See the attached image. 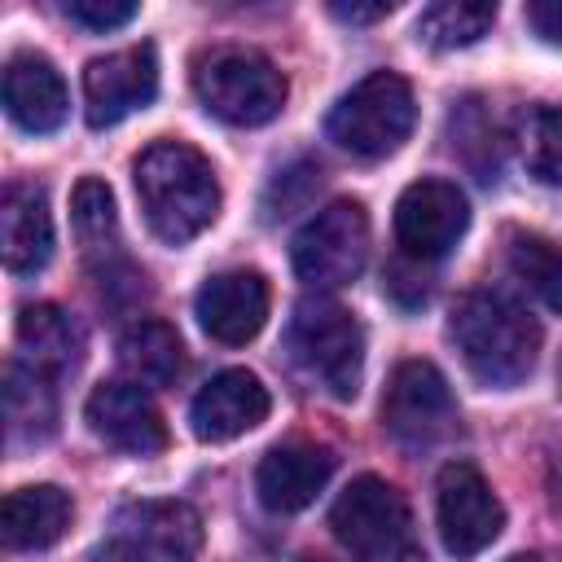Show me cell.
Segmentation results:
<instances>
[{
  "mask_svg": "<svg viewBox=\"0 0 562 562\" xmlns=\"http://www.w3.org/2000/svg\"><path fill=\"white\" fill-rule=\"evenodd\" d=\"M132 180L145 224L171 246L193 241L220 215V180L211 162L184 140H154L136 158Z\"/></svg>",
  "mask_w": 562,
  "mask_h": 562,
  "instance_id": "1",
  "label": "cell"
},
{
  "mask_svg": "<svg viewBox=\"0 0 562 562\" xmlns=\"http://www.w3.org/2000/svg\"><path fill=\"white\" fill-rule=\"evenodd\" d=\"M448 338L483 386H518L540 351V325L496 290L461 294L448 316Z\"/></svg>",
  "mask_w": 562,
  "mask_h": 562,
  "instance_id": "2",
  "label": "cell"
},
{
  "mask_svg": "<svg viewBox=\"0 0 562 562\" xmlns=\"http://www.w3.org/2000/svg\"><path fill=\"white\" fill-rule=\"evenodd\" d=\"M329 531L356 562H426L404 492L378 474L347 483L329 509Z\"/></svg>",
  "mask_w": 562,
  "mask_h": 562,
  "instance_id": "3",
  "label": "cell"
},
{
  "mask_svg": "<svg viewBox=\"0 0 562 562\" xmlns=\"http://www.w3.org/2000/svg\"><path fill=\"white\" fill-rule=\"evenodd\" d=\"M193 92L215 119L233 127H259L281 114L285 75L255 48L220 44L193 57Z\"/></svg>",
  "mask_w": 562,
  "mask_h": 562,
  "instance_id": "4",
  "label": "cell"
},
{
  "mask_svg": "<svg viewBox=\"0 0 562 562\" xmlns=\"http://www.w3.org/2000/svg\"><path fill=\"white\" fill-rule=\"evenodd\" d=\"M285 342H290L294 364L307 378H316L334 400H351L360 391L364 329L342 303H334L325 294L299 299L290 329H285Z\"/></svg>",
  "mask_w": 562,
  "mask_h": 562,
  "instance_id": "5",
  "label": "cell"
},
{
  "mask_svg": "<svg viewBox=\"0 0 562 562\" xmlns=\"http://www.w3.org/2000/svg\"><path fill=\"white\" fill-rule=\"evenodd\" d=\"M417 123V101L404 75L373 70L351 92L338 97V105L325 119V132L338 149L356 158H386L395 154Z\"/></svg>",
  "mask_w": 562,
  "mask_h": 562,
  "instance_id": "6",
  "label": "cell"
},
{
  "mask_svg": "<svg viewBox=\"0 0 562 562\" xmlns=\"http://www.w3.org/2000/svg\"><path fill=\"white\" fill-rule=\"evenodd\" d=\"M364 255H369V215L351 198L321 206L294 233V246H290L299 281H307L316 290H338L351 277H360Z\"/></svg>",
  "mask_w": 562,
  "mask_h": 562,
  "instance_id": "7",
  "label": "cell"
},
{
  "mask_svg": "<svg viewBox=\"0 0 562 562\" xmlns=\"http://www.w3.org/2000/svg\"><path fill=\"white\" fill-rule=\"evenodd\" d=\"M382 426L404 448H430L457 426L448 378L430 360H400L382 391Z\"/></svg>",
  "mask_w": 562,
  "mask_h": 562,
  "instance_id": "8",
  "label": "cell"
},
{
  "mask_svg": "<svg viewBox=\"0 0 562 562\" xmlns=\"http://www.w3.org/2000/svg\"><path fill=\"white\" fill-rule=\"evenodd\" d=\"M435 514H439L443 549L457 553V558L483 553L501 536V527H505V509H501L496 492L487 487V479L470 461H448L439 470Z\"/></svg>",
  "mask_w": 562,
  "mask_h": 562,
  "instance_id": "9",
  "label": "cell"
},
{
  "mask_svg": "<svg viewBox=\"0 0 562 562\" xmlns=\"http://www.w3.org/2000/svg\"><path fill=\"white\" fill-rule=\"evenodd\" d=\"M114 549L127 562H193L202 514L189 501H136L114 514Z\"/></svg>",
  "mask_w": 562,
  "mask_h": 562,
  "instance_id": "10",
  "label": "cell"
},
{
  "mask_svg": "<svg viewBox=\"0 0 562 562\" xmlns=\"http://www.w3.org/2000/svg\"><path fill=\"white\" fill-rule=\"evenodd\" d=\"M465 224L470 206L452 180H413L395 202V241L408 259H443Z\"/></svg>",
  "mask_w": 562,
  "mask_h": 562,
  "instance_id": "11",
  "label": "cell"
},
{
  "mask_svg": "<svg viewBox=\"0 0 562 562\" xmlns=\"http://www.w3.org/2000/svg\"><path fill=\"white\" fill-rule=\"evenodd\" d=\"M158 92V57L154 44H136L110 57L88 61L83 70V114L92 127H114L132 110H145Z\"/></svg>",
  "mask_w": 562,
  "mask_h": 562,
  "instance_id": "12",
  "label": "cell"
},
{
  "mask_svg": "<svg viewBox=\"0 0 562 562\" xmlns=\"http://www.w3.org/2000/svg\"><path fill=\"white\" fill-rule=\"evenodd\" d=\"M83 417L92 426L97 439H105L110 448L127 452V457H154L167 448V426L162 413L154 408V400L136 386V382H101L92 386Z\"/></svg>",
  "mask_w": 562,
  "mask_h": 562,
  "instance_id": "13",
  "label": "cell"
},
{
  "mask_svg": "<svg viewBox=\"0 0 562 562\" xmlns=\"http://www.w3.org/2000/svg\"><path fill=\"white\" fill-rule=\"evenodd\" d=\"M193 312H198V325L224 342V347H241L250 342L263 321H268V281L263 272L255 268H233V272H220L211 277L198 299H193Z\"/></svg>",
  "mask_w": 562,
  "mask_h": 562,
  "instance_id": "14",
  "label": "cell"
},
{
  "mask_svg": "<svg viewBox=\"0 0 562 562\" xmlns=\"http://www.w3.org/2000/svg\"><path fill=\"white\" fill-rule=\"evenodd\" d=\"M334 461L338 457L325 443H307V439L277 443L263 452V461L255 470V492L272 514H299L325 492Z\"/></svg>",
  "mask_w": 562,
  "mask_h": 562,
  "instance_id": "15",
  "label": "cell"
},
{
  "mask_svg": "<svg viewBox=\"0 0 562 562\" xmlns=\"http://www.w3.org/2000/svg\"><path fill=\"white\" fill-rule=\"evenodd\" d=\"M268 408H272L268 386L250 369H224L193 395L189 422L202 443H228V439L255 430L268 417Z\"/></svg>",
  "mask_w": 562,
  "mask_h": 562,
  "instance_id": "16",
  "label": "cell"
},
{
  "mask_svg": "<svg viewBox=\"0 0 562 562\" xmlns=\"http://www.w3.org/2000/svg\"><path fill=\"white\" fill-rule=\"evenodd\" d=\"M0 250H4V268L26 277L40 272L53 259V211H48V193L40 184L13 180L4 189L0 202Z\"/></svg>",
  "mask_w": 562,
  "mask_h": 562,
  "instance_id": "17",
  "label": "cell"
},
{
  "mask_svg": "<svg viewBox=\"0 0 562 562\" xmlns=\"http://www.w3.org/2000/svg\"><path fill=\"white\" fill-rule=\"evenodd\" d=\"M66 83L40 53H18L4 66V110L22 132H57L66 123Z\"/></svg>",
  "mask_w": 562,
  "mask_h": 562,
  "instance_id": "18",
  "label": "cell"
},
{
  "mask_svg": "<svg viewBox=\"0 0 562 562\" xmlns=\"http://www.w3.org/2000/svg\"><path fill=\"white\" fill-rule=\"evenodd\" d=\"M70 496L53 483H35V487H13L0 505V540L13 553H31V549H48L66 536L70 527Z\"/></svg>",
  "mask_w": 562,
  "mask_h": 562,
  "instance_id": "19",
  "label": "cell"
},
{
  "mask_svg": "<svg viewBox=\"0 0 562 562\" xmlns=\"http://www.w3.org/2000/svg\"><path fill=\"white\" fill-rule=\"evenodd\" d=\"M18 342L48 378H66L83 360V329L57 303H26L18 312Z\"/></svg>",
  "mask_w": 562,
  "mask_h": 562,
  "instance_id": "20",
  "label": "cell"
},
{
  "mask_svg": "<svg viewBox=\"0 0 562 562\" xmlns=\"http://www.w3.org/2000/svg\"><path fill=\"white\" fill-rule=\"evenodd\" d=\"M119 360H123V369L136 386H171L184 369V347H180V334L167 321L145 316V321L123 329Z\"/></svg>",
  "mask_w": 562,
  "mask_h": 562,
  "instance_id": "21",
  "label": "cell"
},
{
  "mask_svg": "<svg viewBox=\"0 0 562 562\" xmlns=\"http://www.w3.org/2000/svg\"><path fill=\"white\" fill-rule=\"evenodd\" d=\"M4 422H9V439H48L57 426V391L53 378L40 373L35 364L9 360L4 364Z\"/></svg>",
  "mask_w": 562,
  "mask_h": 562,
  "instance_id": "22",
  "label": "cell"
},
{
  "mask_svg": "<svg viewBox=\"0 0 562 562\" xmlns=\"http://www.w3.org/2000/svg\"><path fill=\"white\" fill-rule=\"evenodd\" d=\"M496 22L492 0H435L417 18V40L430 48H465L483 40Z\"/></svg>",
  "mask_w": 562,
  "mask_h": 562,
  "instance_id": "23",
  "label": "cell"
},
{
  "mask_svg": "<svg viewBox=\"0 0 562 562\" xmlns=\"http://www.w3.org/2000/svg\"><path fill=\"white\" fill-rule=\"evenodd\" d=\"M514 140L527 176H536L540 184H562V110L558 105L522 110Z\"/></svg>",
  "mask_w": 562,
  "mask_h": 562,
  "instance_id": "24",
  "label": "cell"
},
{
  "mask_svg": "<svg viewBox=\"0 0 562 562\" xmlns=\"http://www.w3.org/2000/svg\"><path fill=\"white\" fill-rule=\"evenodd\" d=\"M509 272L553 312H562V246L536 233H514L509 237Z\"/></svg>",
  "mask_w": 562,
  "mask_h": 562,
  "instance_id": "25",
  "label": "cell"
},
{
  "mask_svg": "<svg viewBox=\"0 0 562 562\" xmlns=\"http://www.w3.org/2000/svg\"><path fill=\"white\" fill-rule=\"evenodd\" d=\"M75 233L83 241V250L97 255H119V220H114V198L105 189V180L83 176L75 184ZM123 259V255H119Z\"/></svg>",
  "mask_w": 562,
  "mask_h": 562,
  "instance_id": "26",
  "label": "cell"
},
{
  "mask_svg": "<svg viewBox=\"0 0 562 562\" xmlns=\"http://www.w3.org/2000/svg\"><path fill=\"white\" fill-rule=\"evenodd\" d=\"M316 189H321V167L307 162V158L294 162V167H285V171H277V180H272L268 193H263V211H268V220H281V215L299 211Z\"/></svg>",
  "mask_w": 562,
  "mask_h": 562,
  "instance_id": "27",
  "label": "cell"
},
{
  "mask_svg": "<svg viewBox=\"0 0 562 562\" xmlns=\"http://www.w3.org/2000/svg\"><path fill=\"white\" fill-rule=\"evenodd\" d=\"M66 18L88 31H114L136 18V4L132 0H66Z\"/></svg>",
  "mask_w": 562,
  "mask_h": 562,
  "instance_id": "28",
  "label": "cell"
},
{
  "mask_svg": "<svg viewBox=\"0 0 562 562\" xmlns=\"http://www.w3.org/2000/svg\"><path fill=\"white\" fill-rule=\"evenodd\" d=\"M527 26H531L544 44L562 48V0H531V4H527Z\"/></svg>",
  "mask_w": 562,
  "mask_h": 562,
  "instance_id": "29",
  "label": "cell"
},
{
  "mask_svg": "<svg viewBox=\"0 0 562 562\" xmlns=\"http://www.w3.org/2000/svg\"><path fill=\"white\" fill-rule=\"evenodd\" d=\"M395 4H386V0H378V4H342V0H334L329 4V13L338 18V22H378V18H386Z\"/></svg>",
  "mask_w": 562,
  "mask_h": 562,
  "instance_id": "30",
  "label": "cell"
},
{
  "mask_svg": "<svg viewBox=\"0 0 562 562\" xmlns=\"http://www.w3.org/2000/svg\"><path fill=\"white\" fill-rule=\"evenodd\" d=\"M553 492H558V501H562V448H558V457H553Z\"/></svg>",
  "mask_w": 562,
  "mask_h": 562,
  "instance_id": "31",
  "label": "cell"
},
{
  "mask_svg": "<svg viewBox=\"0 0 562 562\" xmlns=\"http://www.w3.org/2000/svg\"><path fill=\"white\" fill-rule=\"evenodd\" d=\"M505 562H536L531 553H514V558H505Z\"/></svg>",
  "mask_w": 562,
  "mask_h": 562,
  "instance_id": "32",
  "label": "cell"
},
{
  "mask_svg": "<svg viewBox=\"0 0 562 562\" xmlns=\"http://www.w3.org/2000/svg\"><path fill=\"white\" fill-rule=\"evenodd\" d=\"M558 386H562V360H558Z\"/></svg>",
  "mask_w": 562,
  "mask_h": 562,
  "instance_id": "33",
  "label": "cell"
},
{
  "mask_svg": "<svg viewBox=\"0 0 562 562\" xmlns=\"http://www.w3.org/2000/svg\"><path fill=\"white\" fill-rule=\"evenodd\" d=\"M303 562H325V558H303Z\"/></svg>",
  "mask_w": 562,
  "mask_h": 562,
  "instance_id": "34",
  "label": "cell"
}]
</instances>
